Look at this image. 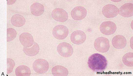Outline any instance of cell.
I'll list each match as a JSON object with an SVG mask.
<instances>
[{
    "mask_svg": "<svg viewBox=\"0 0 133 76\" xmlns=\"http://www.w3.org/2000/svg\"><path fill=\"white\" fill-rule=\"evenodd\" d=\"M107 63L106 58L101 54L98 53L94 54L89 57L88 62L90 68L97 72H101L105 69Z\"/></svg>",
    "mask_w": 133,
    "mask_h": 76,
    "instance_id": "1",
    "label": "cell"
},
{
    "mask_svg": "<svg viewBox=\"0 0 133 76\" xmlns=\"http://www.w3.org/2000/svg\"><path fill=\"white\" fill-rule=\"evenodd\" d=\"M94 45L97 51L102 53L107 52L110 48L108 39L103 37L97 38L95 41Z\"/></svg>",
    "mask_w": 133,
    "mask_h": 76,
    "instance_id": "2",
    "label": "cell"
},
{
    "mask_svg": "<svg viewBox=\"0 0 133 76\" xmlns=\"http://www.w3.org/2000/svg\"><path fill=\"white\" fill-rule=\"evenodd\" d=\"M34 70L36 73L43 74L47 72L49 68V64L44 59H40L35 60L33 63Z\"/></svg>",
    "mask_w": 133,
    "mask_h": 76,
    "instance_id": "3",
    "label": "cell"
},
{
    "mask_svg": "<svg viewBox=\"0 0 133 76\" xmlns=\"http://www.w3.org/2000/svg\"><path fill=\"white\" fill-rule=\"evenodd\" d=\"M53 34L56 39L59 40L65 38L68 36L69 30L65 26L62 25H58L55 26L53 28Z\"/></svg>",
    "mask_w": 133,
    "mask_h": 76,
    "instance_id": "4",
    "label": "cell"
},
{
    "mask_svg": "<svg viewBox=\"0 0 133 76\" xmlns=\"http://www.w3.org/2000/svg\"><path fill=\"white\" fill-rule=\"evenodd\" d=\"M57 50L59 54L64 57L71 56L73 52V49L72 46L66 42L59 43L57 46Z\"/></svg>",
    "mask_w": 133,
    "mask_h": 76,
    "instance_id": "5",
    "label": "cell"
},
{
    "mask_svg": "<svg viewBox=\"0 0 133 76\" xmlns=\"http://www.w3.org/2000/svg\"><path fill=\"white\" fill-rule=\"evenodd\" d=\"M117 27L115 24L110 21L102 23L100 26V32L103 34L109 35L113 34L115 31Z\"/></svg>",
    "mask_w": 133,
    "mask_h": 76,
    "instance_id": "6",
    "label": "cell"
},
{
    "mask_svg": "<svg viewBox=\"0 0 133 76\" xmlns=\"http://www.w3.org/2000/svg\"><path fill=\"white\" fill-rule=\"evenodd\" d=\"M51 16L54 20L61 22H64L68 18L67 12L63 9L56 8L53 9L51 13Z\"/></svg>",
    "mask_w": 133,
    "mask_h": 76,
    "instance_id": "7",
    "label": "cell"
},
{
    "mask_svg": "<svg viewBox=\"0 0 133 76\" xmlns=\"http://www.w3.org/2000/svg\"><path fill=\"white\" fill-rule=\"evenodd\" d=\"M104 15L107 18H113L117 16L119 13V10L115 5L108 4L105 5L102 9Z\"/></svg>",
    "mask_w": 133,
    "mask_h": 76,
    "instance_id": "8",
    "label": "cell"
},
{
    "mask_svg": "<svg viewBox=\"0 0 133 76\" xmlns=\"http://www.w3.org/2000/svg\"><path fill=\"white\" fill-rule=\"evenodd\" d=\"M71 40L73 43L79 45L83 43L86 39V35L83 31L77 30L73 32L71 35Z\"/></svg>",
    "mask_w": 133,
    "mask_h": 76,
    "instance_id": "9",
    "label": "cell"
},
{
    "mask_svg": "<svg viewBox=\"0 0 133 76\" xmlns=\"http://www.w3.org/2000/svg\"><path fill=\"white\" fill-rule=\"evenodd\" d=\"M87 14L86 9L81 6H77L74 8L71 13L72 18L76 20L83 19L86 17Z\"/></svg>",
    "mask_w": 133,
    "mask_h": 76,
    "instance_id": "10",
    "label": "cell"
},
{
    "mask_svg": "<svg viewBox=\"0 0 133 76\" xmlns=\"http://www.w3.org/2000/svg\"><path fill=\"white\" fill-rule=\"evenodd\" d=\"M19 39L23 46L27 48L32 46L34 42L32 35L27 32H24L21 34L19 36Z\"/></svg>",
    "mask_w": 133,
    "mask_h": 76,
    "instance_id": "11",
    "label": "cell"
},
{
    "mask_svg": "<svg viewBox=\"0 0 133 76\" xmlns=\"http://www.w3.org/2000/svg\"><path fill=\"white\" fill-rule=\"evenodd\" d=\"M126 40L124 36L118 35L115 36L112 40V43L115 48L121 49L124 48L126 44Z\"/></svg>",
    "mask_w": 133,
    "mask_h": 76,
    "instance_id": "12",
    "label": "cell"
},
{
    "mask_svg": "<svg viewBox=\"0 0 133 76\" xmlns=\"http://www.w3.org/2000/svg\"><path fill=\"white\" fill-rule=\"evenodd\" d=\"M133 4L128 3L122 5L119 10L120 14L123 17H129L133 16Z\"/></svg>",
    "mask_w": 133,
    "mask_h": 76,
    "instance_id": "13",
    "label": "cell"
},
{
    "mask_svg": "<svg viewBox=\"0 0 133 76\" xmlns=\"http://www.w3.org/2000/svg\"><path fill=\"white\" fill-rule=\"evenodd\" d=\"M30 9L32 14L36 16L41 15L44 11L43 5L38 2L33 3L30 7Z\"/></svg>",
    "mask_w": 133,
    "mask_h": 76,
    "instance_id": "14",
    "label": "cell"
},
{
    "mask_svg": "<svg viewBox=\"0 0 133 76\" xmlns=\"http://www.w3.org/2000/svg\"><path fill=\"white\" fill-rule=\"evenodd\" d=\"M39 50V47L38 44L36 42H34L33 45L30 47H24L23 51L27 55L33 56L37 55L38 53Z\"/></svg>",
    "mask_w": 133,
    "mask_h": 76,
    "instance_id": "15",
    "label": "cell"
},
{
    "mask_svg": "<svg viewBox=\"0 0 133 76\" xmlns=\"http://www.w3.org/2000/svg\"><path fill=\"white\" fill-rule=\"evenodd\" d=\"M11 21L13 26L17 27H20L25 24L26 20L23 16L17 14L12 16L11 18Z\"/></svg>",
    "mask_w": 133,
    "mask_h": 76,
    "instance_id": "16",
    "label": "cell"
},
{
    "mask_svg": "<svg viewBox=\"0 0 133 76\" xmlns=\"http://www.w3.org/2000/svg\"><path fill=\"white\" fill-rule=\"evenodd\" d=\"M52 74L55 76H67L68 71L65 67L61 65H57L53 67L52 70Z\"/></svg>",
    "mask_w": 133,
    "mask_h": 76,
    "instance_id": "17",
    "label": "cell"
},
{
    "mask_svg": "<svg viewBox=\"0 0 133 76\" xmlns=\"http://www.w3.org/2000/svg\"><path fill=\"white\" fill-rule=\"evenodd\" d=\"M15 73L17 76H29L31 75V71L30 68L27 66L22 65L17 68Z\"/></svg>",
    "mask_w": 133,
    "mask_h": 76,
    "instance_id": "18",
    "label": "cell"
},
{
    "mask_svg": "<svg viewBox=\"0 0 133 76\" xmlns=\"http://www.w3.org/2000/svg\"><path fill=\"white\" fill-rule=\"evenodd\" d=\"M133 53L128 52L125 54L123 56L122 58V61L123 63L126 66L128 67H133Z\"/></svg>",
    "mask_w": 133,
    "mask_h": 76,
    "instance_id": "19",
    "label": "cell"
},
{
    "mask_svg": "<svg viewBox=\"0 0 133 76\" xmlns=\"http://www.w3.org/2000/svg\"><path fill=\"white\" fill-rule=\"evenodd\" d=\"M17 32L16 30L12 28L7 29V41L9 42L13 40L16 37Z\"/></svg>",
    "mask_w": 133,
    "mask_h": 76,
    "instance_id": "20",
    "label": "cell"
},
{
    "mask_svg": "<svg viewBox=\"0 0 133 76\" xmlns=\"http://www.w3.org/2000/svg\"><path fill=\"white\" fill-rule=\"evenodd\" d=\"M7 74L11 73L15 65L14 60L9 58L7 59Z\"/></svg>",
    "mask_w": 133,
    "mask_h": 76,
    "instance_id": "21",
    "label": "cell"
}]
</instances>
